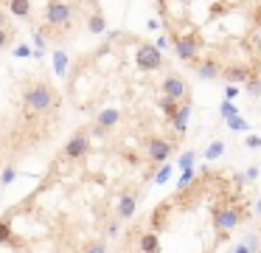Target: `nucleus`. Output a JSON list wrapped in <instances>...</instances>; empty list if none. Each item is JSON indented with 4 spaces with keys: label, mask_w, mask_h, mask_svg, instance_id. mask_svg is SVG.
Here are the masks:
<instances>
[{
    "label": "nucleus",
    "mask_w": 261,
    "mask_h": 253,
    "mask_svg": "<svg viewBox=\"0 0 261 253\" xmlns=\"http://www.w3.org/2000/svg\"><path fill=\"white\" fill-rule=\"evenodd\" d=\"M20 37V28H17V22L12 20V17L6 14V11L0 9V51H6L9 45L14 42V39Z\"/></svg>",
    "instance_id": "obj_7"
},
{
    "label": "nucleus",
    "mask_w": 261,
    "mask_h": 253,
    "mask_svg": "<svg viewBox=\"0 0 261 253\" xmlns=\"http://www.w3.org/2000/svg\"><path fill=\"white\" fill-rule=\"evenodd\" d=\"M65 116L62 87L48 67H17L0 79V183L62 135Z\"/></svg>",
    "instance_id": "obj_5"
},
{
    "label": "nucleus",
    "mask_w": 261,
    "mask_h": 253,
    "mask_svg": "<svg viewBox=\"0 0 261 253\" xmlns=\"http://www.w3.org/2000/svg\"><path fill=\"white\" fill-rule=\"evenodd\" d=\"M118 239V250L141 253L255 250V194L242 172L230 166H205L154 202L149 214H135Z\"/></svg>",
    "instance_id": "obj_3"
},
{
    "label": "nucleus",
    "mask_w": 261,
    "mask_h": 253,
    "mask_svg": "<svg viewBox=\"0 0 261 253\" xmlns=\"http://www.w3.org/2000/svg\"><path fill=\"white\" fill-rule=\"evenodd\" d=\"M0 9L48 45L73 42L104 20L101 0H0Z\"/></svg>",
    "instance_id": "obj_6"
},
{
    "label": "nucleus",
    "mask_w": 261,
    "mask_h": 253,
    "mask_svg": "<svg viewBox=\"0 0 261 253\" xmlns=\"http://www.w3.org/2000/svg\"><path fill=\"white\" fill-rule=\"evenodd\" d=\"M180 65L219 84H261V0H154Z\"/></svg>",
    "instance_id": "obj_4"
},
{
    "label": "nucleus",
    "mask_w": 261,
    "mask_h": 253,
    "mask_svg": "<svg viewBox=\"0 0 261 253\" xmlns=\"http://www.w3.org/2000/svg\"><path fill=\"white\" fill-rule=\"evenodd\" d=\"M62 96L82 127L163 169L180 152L194 110L186 73L149 37L113 31L70 62Z\"/></svg>",
    "instance_id": "obj_2"
},
{
    "label": "nucleus",
    "mask_w": 261,
    "mask_h": 253,
    "mask_svg": "<svg viewBox=\"0 0 261 253\" xmlns=\"http://www.w3.org/2000/svg\"><path fill=\"white\" fill-rule=\"evenodd\" d=\"M160 166L76 124L37 186L0 214V250L93 253L138 214Z\"/></svg>",
    "instance_id": "obj_1"
}]
</instances>
